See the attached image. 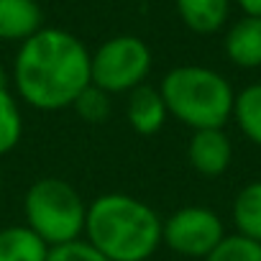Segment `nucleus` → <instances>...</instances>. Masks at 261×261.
<instances>
[{
    "label": "nucleus",
    "mask_w": 261,
    "mask_h": 261,
    "mask_svg": "<svg viewBox=\"0 0 261 261\" xmlns=\"http://www.w3.org/2000/svg\"><path fill=\"white\" fill-rule=\"evenodd\" d=\"M90 85V51L69 31L41 29L13 59V92L34 110H67Z\"/></svg>",
    "instance_id": "nucleus-1"
},
{
    "label": "nucleus",
    "mask_w": 261,
    "mask_h": 261,
    "mask_svg": "<svg viewBox=\"0 0 261 261\" xmlns=\"http://www.w3.org/2000/svg\"><path fill=\"white\" fill-rule=\"evenodd\" d=\"M230 220L238 236L261 243V179H253L236 192Z\"/></svg>",
    "instance_id": "nucleus-13"
},
{
    "label": "nucleus",
    "mask_w": 261,
    "mask_h": 261,
    "mask_svg": "<svg viewBox=\"0 0 261 261\" xmlns=\"http://www.w3.org/2000/svg\"><path fill=\"white\" fill-rule=\"evenodd\" d=\"M202 261H261V243L238 233H228Z\"/></svg>",
    "instance_id": "nucleus-16"
},
{
    "label": "nucleus",
    "mask_w": 261,
    "mask_h": 261,
    "mask_svg": "<svg viewBox=\"0 0 261 261\" xmlns=\"http://www.w3.org/2000/svg\"><path fill=\"white\" fill-rule=\"evenodd\" d=\"M223 218L207 205H182L164 218L162 246L185 258H205L225 238Z\"/></svg>",
    "instance_id": "nucleus-6"
},
{
    "label": "nucleus",
    "mask_w": 261,
    "mask_h": 261,
    "mask_svg": "<svg viewBox=\"0 0 261 261\" xmlns=\"http://www.w3.org/2000/svg\"><path fill=\"white\" fill-rule=\"evenodd\" d=\"M238 130L251 141L253 146L261 149V82L246 85L241 92H236L233 102V118Z\"/></svg>",
    "instance_id": "nucleus-15"
},
{
    "label": "nucleus",
    "mask_w": 261,
    "mask_h": 261,
    "mask_svg": "<svg viewBox=\"0 0 261 261\" xmlns=\"http://www.w3.org/2000/svg\"><path fill=\"white\" fill-rule=\"evenodd\" d=\"M151 67L154 57L146 41L130 34H120L102 41L90 54V82L110 97L128 95L136 87L146 85Z\"/></svg>",
    "instance_id": "nucleus-5"
},
{
    "label": "nucleus",
    "mask_w": 261,
    "mask_h": 261,
    "mask_svg": "<svg viewBox=\"0 0 261 261\" xmlns=\"http://www.w3.org/2000/svg\"><path fill=\"white\" fill-rule=\"evenodd\" d=\"M164 218L141 197L102 192L87 202L85 241L108 261H151L162 248Z\"/></svg>",
    "instance_id": "nucleus-2"
},
{
    "label": "nucleus",
    "mask_w": 261,
    "mask_h": 261,
    "mask_svg": "<svg viewBox=\"0 0 261 261\" xmlns=\"http://www.w3.org/2000/svg\"><path fill=\"white\" fill-rule=\"evenodd\" d=\"M0 80H3V74H0Z\"/></svg>",
    "instance_id": "nucleus-21"
},
{
    "label": "nucleus",
    "mask_w": 261,
    "mask_h": 261,
    "mask_svg": "<svg viewBox=\"0 0 261 261\" xmlns=\"http://www.w3.org/2000/svg\"><path fill=\"white\" fill-rule=\"evenodd\" d=\"M187 162L200 177H220L230 169L233 162V141L225 128H205L192 130L187 141Z\"/></svg>",
    "instance_id": "nucleus-7"
},
{
    "label": "nucleus",
    "mask_w": 261,
    "mask_h": 261,
    "mask_svg": "<svg viewBox=\"0 0 261 261\" xmlns=\"http://www.w3.org/2000/svg\"><path fill=\"white\" fill-rule=\"evenodd\" d=\"M23 139V108L13 87L0 80V156H8Z\"/></svg>",
    "instance_id": "nucleus-14"
},
{
    "label": "nucleus",
    "mask_w": 261,
    "mask_h": 261,
    "mask_svg": "<svg viewBox=\"0 0 261 261\" xmlns=\"http://www.w3.org/2000/svg\"><path fill=\"white\" fill-rule=\"evenodd\" d=\"M0 195H3V174H0Z\"/></svg>",
    "instance_id": "nucleus-20"
},
{
    "label": "nucleus",
    "mask_w": 261,
    "mask_h": 261,
    "mask_svg": "<svg viewBox=\"0 0 261 261\" xmlns=\"http://www.w3.org/2000/svg\"><path fill=\"white\" fill-rule=\"evenodd\" d=\"M236 3L243 8L246 16H256V18H261V0H236Z\"/></svg>",
    "instance_id": "nucleus-19"
},
{
    "label": "nucleus",
    "mask_w": 261,
    "mask_h": 261,
    "mask_svg": "<svg viewBox=\"0 0 261 261\" xmlns=\"http://www.w3.org/2000/svg\"><path fill=\"white\" fill-rule=\"evenodd\" d=\"M182 23L195 34H218L230 13V0H174Z\"/></svg>",
    "instance_id": "nucleus-11"
},
{
    "label": "nucleus",
    "mask_w": 261,
    "mask_h": 261,
    "mask_svg": "<svg viewBox=\"0 0 261 261\" xmlns=\"http://www.w3.org/2000/svg\"><path fill=\"white\" fill-rule=\"evenodd\" d=\"M159 92L164 97L169 118L187 125L190 130L225 128V123L233 118L236 90L220 72L210 67H172L162 77Z\"/></svg>",
    "instance_id": "nucleus-3"
},
{
    "label": "nucleus",
    "mask_w": 261,
    "mask_h": 261,
    "mask_svg": "<svg viewBox=\"0 0 261 261\" xmlns=\"http://www.w3.org/2000/svg\"><path fill=\"white\" fill-rule=\"evenodd\" d=\"M44 29L36 0H0V41H29Z\"/></svg>",
    "instance_id": "nucleus-10"
},
{
    "label": "nucleus",
    "mask_w": 261,
    "mask_h": 261,
    "mask_svg": "<svg viewBox=\"0 0 261 261\" xmlns=\"http://www.w3.org/2000/svg\"><path fill=\"white\" fill-rule=\"evenodd\" d=\"M26 225L49 246H64L85 236L87 200L62 177H39L23 195Z\"/></svg>",
    "instance_id": "nucleus-4"
},
{
    "label": "nucleus",
    "mask_w": 261,
    "mask_h": 261,
    "mask_svg": "<svg viewBox=\"0 0 261 261\" xmlns=\"http://www.w3.org/2000/svg\"><path fill=\"white\" fill-rule=\"evenodd\" d=\"M223 51L230 64L241 69H258L261 67V18L243 16L236 21L223 39Z\"/></svg>",
    "instance_id": "nucleus-9"
},
{
    "label": "nucleus",
    "mask_w": 261,
    "mask_h": 261,
    "mask_svg": "<svg viewBox=\"0 0 261 261\" xmlns=\"http://www.w3.org/2000/svg\"><path fill=\"white\" fill-rule=\"evenodd\" d=\"M46 261H108V258L100 251H95L85 238H80V241H72V243L49 248Z\"/></svg>",
    "instance_id": "nucleus-18"
},
{
    "label": "nucleus",
    "mask_w": 261,
    "mask_h": 261,
    "mask_svg": "<svg viewBox=\"0 0 261 261\" xmlns=\"http://www.w3.org/2000/svg\"><path fill=\"white\" fill-rule=\"evenodd\" d=\"M125 120H128L134 134L156 136L169 120V113H167V105H164L159 87L141 85L134 92H128L125 95Z\"/></svg>",
    "instance_id": "nucleus-8"
},
{
    "label": "nucleus",
    "mask_w": 261,
    "mask_h": 261,
    "mask_svg": "<svg viewBox=\"0 0 261 261\" xmlns=\"http://www.w3.org/2000/svg\"><path fill=\"white\" fill-rule=\"evenodd\" d=\"M72 110L90 125H97V123H105L110 118V110H113V102H110V95L97 90L95 85H90L72 105Z\"/></svg>",
    "instance_id": "nucleus-17"
},
{
    "label": "nucleus",
    "mask_w": 261,
    "mask_h": 261,
    "mask_svg": "<svg viewBox=\"0 0 261 261\" xmlns=\"http://www.w3.org/2000/svg\"><path fill=\"white\" fill-rule=\"evenodd\" d=\"M46 256L49 246L26 223L0 228V261H46Z\"/></svg>",
    "instance_id": "nucleus-12"
}]
</instances>
